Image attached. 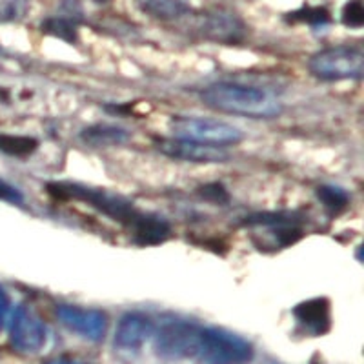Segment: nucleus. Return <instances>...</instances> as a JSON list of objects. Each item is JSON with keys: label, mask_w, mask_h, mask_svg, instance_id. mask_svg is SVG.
Segmentation results:
<instances>
[{"label": "nucleus", "mask_w": 364, "mask_h": 364, "mask_svg": "<svg viewBox=\"0 0 364 364\" xmlns=\"http://www.w3.org/2000/svg\"><path fill=\"white\" fill-rule=\"evenodd\" d=\"M200 99L215 112L246 119H275L282 113V102L275 93L239 82L211 84L200 91Z\"/></svg>", "instance_id": "obj_1"}, {"label": "nucleus", "mask_w": 364, "mask_h": 364, "mask_svg": "<svg viewBox=\"0 0 364 364\" xmlns=\"http://www.w3.org/2000/svg\"><path fill=\"white\" fill-rule=\"evenodd\" d=\"M170 132L173 139L195 142V144L226 148L245 141V132L230 122L206 119V117L178 115L170 120Z\"/></svg>", "instance_id": "obj_2"}, {"label": "nucleus", "mask_w": 364, "mask_h": 364, "mask_svg": "<svg viewBox=\"0 0 364 364\" xmlns=\"http://www.w3.org/2000/svg\"><path fill=\"white\" fill-rule=\"evenodd\" d=\"M48 190L57 199H75L87 203L90 206L99 210L100 213L108 215L109 219L128 226L129 230L139 220V217L142 215L141 211L136 210L129 200H126L124 197L95 190V188H86L80 186V184H50Z\"/></svg>", "instance_id": "obj_3"}, {"label": "nucleus", "mask_w": 364, "mask_h": 364, "mask_svg": "<svg viewBox=\"0 0 364 364\" xmlns=\"http://www.w3.org/2000/svg\"><path fill=\"white\" fill-rule=\"evenodd\" d=\"M253 359V346L246 339L223 330L203 328L195 360L199 364H248Z\"/></svg>", "instance_id": "obj_4"}, {"label": "nucleus", "mask_w": 364, "mask_h": 364, "mask_svg": "<svg viewBox=\"0 0 364 364\" xmlns=\"http://www.w3.org/2000/svg\"><path fill=\"white\" fill-rule=\"evenodd\" d=\"M308 70L321 80H359L364 75V53L353 46H333L314 53Z\"/></svg>", "instance_id": "obj_5"}, {"label": "nucleus", "mask_w": 364, "mask_h": 364, "mask_svg": "<svg viewBox=\"0 0 364 364\" xmlns=\"http://www.w3.org/2000/svg\"><path fill=\"white\" fill-rule=\"evenodd\" d=\"M203 326L190 321H168L155 333V353L166 360L195 359Z\"/></svg>", "instance_id": "obj_6"}, {"label": "nucleus", "mask_w": 364, "mask_h": 364, "mask_svg": "<svg viewBox=\"0 0 364 364\" xmlns=\"http://www.w3.org/2000/svg\"><path fill=\"white\" fill-rule=\"evenodd\" d=\"M193 29L203 38L219 44H239L248 35V28L233 11L211 8L195 15Z\"/></svg>", "instance_id": "obj_7"}, {"label": "nucleus", "mask_w": 364, "mask_h": 364, "mask_svg": "<svg viewBox=\"0 0 364 364\" xmlns=\"http://www.w3.org/2000/svg\"><path fill=\"white\" fill-rule=\"evenodd\" d=\"M46 339H48V330L33 311H29L26 306H18L13 311L9 321V341L17 352L26 355L41 352Z\"/></svg>", "instance_id": "obj_8"}, {"label": "nucleus", "mask_w": 364, "mask_h": 364, "mask_svg": "<svg viewBox=\"0 0 364 364\" xmlns=\"http://www.w3.org/2000/svg\"><path fill=\"white\" fill-rule=\"evenodd\" d=\"M57 317L68 330L93 343L102 341L108 331V317L100 310L63 304L57 308Z\"/></svg>", "instance_id": "obj_9"}, {"label": "nucleus", "mask_w": 364, "mask_h": 364, "mask_svg": "<svg viewBox=\"0 0 364 364\" xmlns=\"http://www.w3.org/2000/svg\"><path fill=\"white\" fill-rule=\"evenodd\" d=\"M155 148L166 157L175 161L193 162V164H223L230 159L226 149L213 146L195 144L181 139H155Z\"/></svg>", "instance_id": "obj_10"}, {"label": "nucleus", "mask_w": 364, "mask_h": 364, "mask_svg": "<svg viewBox=\"0 0 364 364\" xmlns=\"http://www.w3.org/2000/svg\"><path fill=\"white\" fill-rule=\"evenodd\" d=\"M154 323L141 311L122 315L115 330V346L124 352H136L154 336Z\"/></svg>", "instance_id": "obj_11"}, {"label": "nucleus", "mask_w": 364, "mask_h": 364, "mask_svg": "<svg viewBox=\"0 0 364 364\" xmlns=\"http://www.w3.org/2000/svg\"><path fill=\"white\" fill-rule=\"evenodd\" d=\"M295 318L301 326L314 336L326 333L330 328V301L326 297H315L302 301L294 310Z\"/></svg>", "instance_id": "obj_12"}, {"label": "nucleus", "mask_w": 364, "mask_h": 364, "mask_svg": "<svg viewBox=\"0 0 364 364\" xmlns=\"http://www.w3.org/2000/svg\"><path fill=\"white\" fill-rule=\"evenodd\" d=\"M170 232L171 226L168 220L157 215H149V213H142L132 228L133 239L142 246L161 245L170 237Z\"/></svg>", "instance_id": "obj_13"}, {"label": "nucleus", "mask_w": 364, "mask_h": 364, "mask_svg": "<svg viewBox=\"0 0 364 364\" xmlns=\"http://www.w3.org/2000/svg\"><path fill=\"white\" fill-rule=\"evenodd\" d=\"M129 132L117 124H93L80 132V139L86 144L95 148H109V146H122L129 141Z\"/></svg>", "instance_id": "obj_14"}, {"label": "nucleus", "mask_w": 364, "mask_h": 364, "mask_svg": "<svg viewBox=\"0 0 364 364\" xmlns=\"http://www.w3.org/2000/svg\"><path fill=\"white\" fill-rule=\"evenodd\" d=\"M141 11L157 21H177L190 13V0H136Z\"/></svg>", "instance_id": "obj_15"}, {"label": "nucleus", "mask_w": 364, "mask_h": 364, "mask_svg": "<svg viewBox=\"0 0 364 364\" xmlns=\"http://www.w3.org/2000/svg\"><path fill=\"white\" fill-rule=\"evenodd\" d=\"M38 148V141L28 135H11V133H0V154L9 157H29Z\"/></svg>", "instance_id": "obj_16"}, {"label": "nucleus", "mask_w": 364, "mask_h": 364, "mask_svg": "<svg viewBox=\"0 0 364 364\" xmlns=\"http://www.w3.org/2000/svg\"><path fill=\"white\" fill-rule=\"evenodd\" d=\"M42 33L51 35L55 38H60L64 42H70L75 44L79 41V28H77V22L71 21L68 17H50L46 18L41 24Z\"/></svg>", "instance_id": "obj_17"}, {"label": "nucleus", "mask_w": 364, "mask_h": 364, "mask_svg": "<svg viewBox=\"0 0 364 364\" xmlns=\"http://www.w3.org/2000/svg\"><path fill=\"white\" fill-rule=\"evenodd\" d=\"M318 200L333 211H341L350 203V195L339 186H321L317 190Z\"/></svg>", "instance_id": "obj_18"}, {"label": "nucleus", "mask_w": 364, "mask_h": 364, "mask_svg": "<svg viewBox=\"0 0 364 364\" xmlns=\"http://www.w3.org/2000/svg\"><path fill=\"white\" fill-rule=\"evenodd\" d=\"M28 11L29 0H0V24L22 21Z\"/></svg>", "instance_id": "obj_19"}, {"label": "nucleus", "mask_w": 364, "mask_h": 364, "mask_svg": "<svg viewBox=\"0 0 364 364\" xmlns=\"http://www.w3.org/2000/svg\"><path fill=\"white\" fill-rule=\"evenodd\" d=\"M290 18L294 22H304L310 26H323L330 22V13L324 8H301L299 11L290 13Z\"/></svg>", "instance_id": "obj_20"}, {"label": "nucleus", "mask_w": 364, "mask_h": 364, "mask_svg": "<svg viewBox=\"0 0 364 364\" xmlns=\"http://www.w3.org/2000/svg\"><path fill=\"white\" fill-rule=\"evenodd\" d=\"M341 21L348 28H360L364 24V8L360 0H350L343 8Z\"/></svg>", "instance_id": "obj_21"}, {"label": "nucleus", "mask_w": 364, "mask_h": 364, "mask_svg": "<svg viewBox=\"0 0 364 364\" xmlns=\"http://www.w3.org/2000/svg\"><path fill=\"white\" fill-rule=\"evenodd\" d=\"M199 195L203 199L211 200V203L224 204L230 200V195H228L226 188L223 184H219V182H213V184H206V186L199 188Z\"/></svg>", "instance_id": "obj_22"}, {"label": "nucleus", "mask_w": 364, "mask_h": 364, "mask_svg": "<svg viewBox=\"0 0 364 364\" xmlns=\"http://www.w3.org/2000/svg\"><path fill=\"white\" fill-rule=\"evenodd\" d=\"M0 200H6V203L11 204H22L24 197H22V193L17 188L8 184V182L0 181Z\"/></svg>", "instance_id": "obj_23"}, {"label": "nucleus", "mask_w": 364, "mask_h": 364, "mask_svg": "<svg viewBox=\"0 0 364 364\" xmlns=\"http://www.w3.org/2000/svg\"><path fill=\"white\" fill-rule=\"evenodd\" d=\"M9 314V297L6 294V290L0 286V328L6 324V318Z\"/></svg>", "instance_id": "obj_24"}, {"label": "nucleus", "mask_w": 364, "mask_h": 364, "mask_svg": "<svg viewBox=\"0 0 364 364\" xmlns=\"http://www.w3.org/2000/svg\"><path fill=\"white\" fill-rule=\"evenodd\" d=\"M44 364H86L79 359H71V357H57V359H51Z\"/></svg>", "instance_id": "obj_25"}, {"label": "nucleus", "mask_w": 364, "mask_h": 364, "mask_svg": "<svg viewBox=\"0 0 364 364\" xmlns=\"http://www.w3.org/2000/svg\"><path fill=\"white\" fill-rule=\"evenodd\" d=\"M93 2H97V4H108L109 0H93Z\"/></svg>", "instance_id": "obj_26"}]
</instances>
